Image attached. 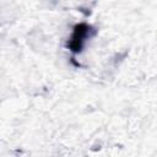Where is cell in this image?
<instances>
[{
  "instance_id": "6da1fadb",
  "label": "cell",
  "mask_w": 157,
  "mask_h": 157,
  "mask_svg": "<svg viewBox=\"0 0 157 157\" xmlns=\"http://www.w3.org/2000/svg\"><path fill=\"white\" fill-rule=\"evenodd\" d=\"M88 31H90V28L86 25H78L75 27V31L70 38V44H69V47L72 52L77 53L81 50L83 42L86 40V38L88 36Z\"/></svg>"
}]
</instances>
